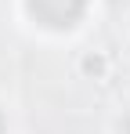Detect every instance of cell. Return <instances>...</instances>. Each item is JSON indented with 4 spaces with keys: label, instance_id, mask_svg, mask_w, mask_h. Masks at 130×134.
Instances as JSON below:
<instances>
[{
    "label": "cell",
    "instance_id": "obj_1",
    "mask_svg": "<svg viewBox=\"0 0 130 134\" xmlns=\"http://www.w3.org/2000/svg\"><path fill=\"white\" fill-rule=\"evenodd\" d=\"M83 7H87V0H29V15L40 25H51V29L76 25Z\"/></svg>",
    "mask_w": 130,
    "mask_h": 134
},
{
    "label": "cell",
    "instance_id": "obj_2",
    "mask_svg": "<svg viewBox=\"0 0 130 134\" xmlns=\"http://www.w3.org/2000/svg\"><path fill=\"white\" fill-rule=\"evenodd\" d=\"M0 134H4V112H0Z\"/></svg>",
    "mask_w": 130,
    "mask_h": 134
}]
</instances>
